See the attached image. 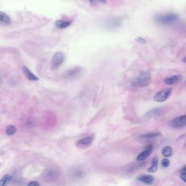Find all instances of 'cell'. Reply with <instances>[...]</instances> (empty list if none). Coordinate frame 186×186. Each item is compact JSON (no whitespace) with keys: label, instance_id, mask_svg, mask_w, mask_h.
I'll list each match as a JSON object with an SVG mask.
<instances>
[{"label":"cell","instance_id":"cell-6","mask_svg":"<svg viewBox=\"0 0 186 186\" xmlns=\"http://www.w3.org/2000/svg\"><path fill=\"white\" fill-rule=\"evenodd\" d=\"M94 137L93 136H89L84 138L82 139L78 140L76 143L77 147L79 148L85 149L86 148L90 147L93 143Z\"/></svg>","mask_w":186,"mask_h":186},{"label":"cell","instance_id":"cell-5","mask_svg":"<svg viewBox=\"0 0 186 186\" xmlns=\"http://www.w3.org/2000/svg\"><path fill=\"white\" fill-rule=\"evenodd\" d=\"M65 55L62 53L58 52L54 55L51 62V66L53 70L58 69L65 61Z\"/></svg>","mask_w":186,"mask_h":186},{"label":"cell","instance_id":"cell-21","mask_svg":"<svg viewBox=\"0 0 186 186\" xmlns=\"http://www.w3.org/2000/svg\"><path fill=\"white\" fill-rule=\"evenodd\" d=\"M16 132V128L13 126H8L6 129V134L8 136H12Z\"/></svg>","mask_w":186,"mask_h":186},{"label":"cell","instance_id":"cell-7","mask_svg":"<svg viewBox=\"0 0 186 186\" xmlns=\"http://www.w3.org/2000/svg\"><path fill=\"white\" fill-rule=\"evenodd\" d=\"M183 76L181 74H176L169 77L165 78L164 82L165 84L169 85H176L182 82Z\"/></svg>","mask_w":186,"mask_h":186},{"label":"cell","instance_id":"cell-23","mask_svg":"<svg viewBox=\"0 0 186 186\" xmlns=\"http://www.w3.org/2000/svg\"><path fill=\"white\" fill-rule=\"evenodd\" d=\"M162 112H163V110H162V108L155 109L152 110L151 112H149L148 113V114L150 116H151V115L155 116L157 115H159L160 113H161Z\"/></svg>","mask_w":186,"mask_h":186},{"label":"cell","instance_id":"cell-26","mask_svg":"<svg viewBox=\"0 0 186 186\" xmlns=\"http://www.w3.org/2000/svg\"><path fill=\"white\" fill-rule=\"evenodd\" d=\"M27 186H40V183L37 181H31L28 183Z\"/></svg>","mask_w":186,"mask_h":186},{"label":"cell","instance_id":"cell-14","mask_svg":"<svg viewBox=\"0 0 186 186\" xmlns=\"http://www.w3.org/2000/svg\"><path fill=\"white\" fill-rule=\"evenodd\" d=\"M85 176V173L84 171L80 169H75L72 172V178L75 180H79Z\"/></svg>","mask_w":186,"mask_h":186},{"label":"cell","instance_id":"cell-10","mask_svg":"<svg viewBox=\"0 0 186 186\" xmlns=\"http://www.w3.org/2000/svg\"><path fill=\"white\" fill-rule=\"evenodd\" d=\"M136 180L140 182H142L146 185H150L154 182V177L150 175H143L138 176Z\"/></svg>","mask_w":186,"mask_h":186},{"label":"cell","instance_id":"cell-4","mask_svg":"<svg viewBox=\"0 0 186 186\" xmlns=\"http://www.w3.org/2000/svg\"><path fill=\"white\" fill-rule=\"evenodd\" d=\"M172 89L168 88L159 91L158 93H156V94L155 96L154 100L157 102H163L164 101H167L170 96L171 94L172 93Z\"/></svg>","mask_w":186,"mask_h":186},{"label":"cell","instance_id":"cell-16","mask_svg":"<svg viewBox=\"0 0 186 186\" xmlns=\"http://www.w3.org/2000/svg\"><path fill=\"white\" fill-rule=\"evenodd\" d=\"M13 177L9 175H5L0 180V186H5L8 185L12 181Z\"/></svg>","mask_w":186,"mask_h":186},{"label":"cell","instance_id":"cell-12","mask_svg":"<svg viewBox=\"0 0 186 186\" xmlns=\"http://www.w3.org/2000/svg\"><path fill=\"white\" fill-rule=\"evenodd\" d=\"M121 23V20L118 19L110 20L105 23V26L109 29L115 28L116 27H119Z\"/></svg>","mask_w":186,"mask_h":186},{"label":"cell","instance_id":"cell-2","mask_svg":"<svg viewBox=\"0 0 186 186\" xmlns=\"http://www.w3.org/2000/svg\"><path fill=\"white\" fill-rule=\"evenodd\" d=\"M178 16L175 13H170L165 14H157L155 18V21L159 25L167 26L174 23L178 20Z\"/></svg>","mask_w":186,"mask_h":186},{"label":"cell","instance_id":"cell-3","mask_svg":"<svg viewBox=\"0 0 186 186\" xmlns=\"http://www.w3.org/2000/svg\"><path fill=\"white\" fill-rule=\"evenodd\" d=\"M168 125L173 128H181L185 127L186 125V116L185 115L176 117L171 120Z\"/></svg>","mask_w":186,"mask_h":186},{"label":"cell","instance_id":"cell-22","mask_svg":"<svg viewBox=\"0 0 186 186\" xmlns=\"http://www.w3.org/2000/svg\"><path fill=\"white\" fill-rule=\"evenodd\" d=\"M186 165H184L180 170V178L184 182H186Z\"/></svg>","mask_w":186,"mask_h":186},{"label":"cell","instance_id":"cell-13","mask_svg":"<svg viewBox=\"0 0 186 186\" xmlns=\"http://www.w3.org/2000/svg\"><path fill=\"white\" fill-rule=\"evenodd\" d=\"M158 158L157 156H155L152 160L151 165L147 169V172L153 173H155L158 169Z\"/></svg>","mask_w":186,"mask_h":186},{"label":"cell","instance_id":"cell-18","mask_svg":"<svg viewBox=\"0 0 186 186\" xmlns=\"http://www.w3.org/2000/svg\"><path fill=\"white\" fill-rule=\"evenodd\" d=\"M161 135V133L159 132H155V133H150L147 134H145L143 135L140 136V138L142 139H152L158 137Z\"/></svg>","mask_w":186,"mask_h":186},{"label":"cell","instance_id":"cell-28","mask_svg":"<svg viewBox=\"0 0 186 186\" xmlns=\"http://www.w3.org/2000/svg\"><path fill=\"white\" fill-rule=\"evenodd\" d=\"M102 4H106V0H98Z\"/></svg>","mask_w":186,"mask_h":186},{"label":"cell","instance_id":"cell-1","mask_svg":"<svg viewBox=\"0 0 186 186\" xmlns=\"http://www.w3.org/2000/svg\"><path fill=\"white\" fill-rule=\"evenodd\" d=\"M151 80V75L148 71L141 72L132 82V86L135 87H143L148 85Z\"/></svg>","mask_w":186,"mask_h":186},{"label":"cell","instance_id":"cell-19","mask_svg":"<svg viewBox=\"0 0 186 186\" xmlns=\"http://www.w3.org/2000/svg\"><path fill=\"white\" fill-rule=\"evenodd\" d=\"M162 154L166 157H169L173 154V148L169 146H166L164 147L162 150Z\"/></svg>","mask_w":186,"mask_h":186},{"label":"cell","instance_id":"cell-8","mask_svg":"<svg viewBox=\"0 0 186 186\" xmlns=\"http://www.w3.org/2000/svg\"><path fill=\"white\" fill-rule=\"evenodd\" d=\"M153 149V146L152 145H147L146 148L141 152L139 155H138L136 159L138 161H143L144 160L148 158V157L151 155Z\"/></svg>","mask_w":186,"mask_h":186},{"label":"cell","instance_id":"cell-11","mask_svg":"<svg viewBox=\"0 0 186 186\" xmlns=\"http://www.w3.org/2000/svg\"><path fill=\"white\" fill-rule=\"evenodd\" d=\"M22 71L25 74V77L30 80L31 81H38L39 80V78H38L34 74L32 73L30 70L28 69L26 66L22 67Z\"/></svg>","mask_w":186,"mask_h":186},{"label":"cell","instance_id":"cell-20","mask_svg":"<svg viewBox=\"0 0 186 186\" xmlns=\"http://www.w3.org/2000/svg\"><path fill=\"white\" fill-rule=\"evenodd\" d=\"M44 174L45 175V176L46 177V178H49V179L53 180L54 178L56 177V173L54 171L52 170H47L44 172Z\"/></svg>","mask_w":186,"mask_h":186},{"label":"cell","instance_id":"cell-9","mask_svg":"<svg viewBox=\"0 0 186 186\" xmlns=\"http://www.w3.org/2000/svg\"><path fill=\"white\" fill-rule=\"evenodd\" d=\"M82 68L79 66H76L73 68L69 70L65 74V77L66 78H72L76 77L82 72Z\"/></svg>","mask_w":186,"mask_h":186},{"label":"cell","instance_id":"cell-17","mask_svg":"<svg viewBox=\"0 0 186 186\" xmlns=\"http://www.w3.org/2000/svg\"><path fill=\"white\" fill-rule=\"evenodd\" d=\"M71 23L70 21H66L63 20H57L55 22V26L60 29H63L70 26Z\"/></svg>","mask_w":186,"mask_h":186},{"label":"cell","instance_id":"cell-27","mask_svg":"<svg viewBox=\"0 0 186 186\" xmlns=\"http://www.w3.org/2000/svg\"><path fill=\"white\" fill-rule=\"evenodd\" d=\"M89 1L91 4H97L98 1V0H89Z\"/></svg>","mask_w":186,"mask_h":186},{"label":"cell","instance_id":"cell-25","mask_svg":"<svg viewBox=\"0 0 186 186\" xmlns=\"http://www.w3.org/2000/svg\"><path fill=\"white\" fill-rule=\"evenodd\" d=\"M136 42L141 43V44H146V40L144 39V38H143L141 37H136Z\"/></svg>","mask_w":186,"mask_h":186},{"label":"cell","instance_id":"cell-15","mask_svg":"<svg viewBox=\"0 0 186 186\" xmlns=\"http://www.w3.org/2000/svg\"><path fill=\"white\" fill-rule=\"evenodd\" d=\"M0 23L8 25L11 23L9 16L4 12H0Z\"/></svg>","mask_w":186,"mask_h":186},{"label":"cell","instance_id":"cell-24","mask_svg":"<svg viewBox=\"0 0 186 186\" xmlns=\"http://www.w3.org/2000/svg\"><path fill=\"white\" fill-rule=\"evenodd\" d=\"M161 164L163 168H167V167H169V165L170 164V161L169 159H167V158L163 159L161 162Z\"/></svg>","mask_w":186,"mask_h":186}]
</instances>
